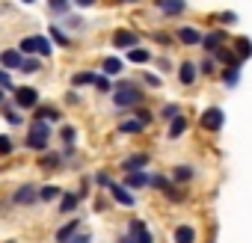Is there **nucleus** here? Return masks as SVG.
Masks as SVG:
<instances>
[{
  "label": "nucleus",
  "mask_w": 252,
  "mask_h": 243,
  "mask_svg": "<svg viewBox=\"0 0 252 243\" xmlns=\"http://www.w3.org/2000/svg\"><path fill=\"white\" fill-rule=\"evenodd\" d=\"M113 101H116V107H137V104H143V92H140V86H134V83H128V80H122L116 89H113Z\"/></svg>",
  "instance_id": "obj_1"
},
{
  "label": "nucleus",
  "mask_w": 252,
  "mask_h": 243,
  "mask_svg": "<svg viewBox=\"0 0 252 243\" xmlns=\"http://www.w3.org/2000/svg\"><path fill=\"white\" fill-rule=\"evenodd\" d=\"M48 143H51V125H48V122H39V119H36L33 125H30V131H27V149L45 152Z\"/></svg>",
  "instance_id": "obj_2"
},
{
  "label": "nucleus",
  "mask_w": 252,
  "mask_h": 243,
  "mask_svg": "<svg viewBox=\"0 0 252 243\" xmlns=\"http://www.w3.org/2000/svg\"><path fill=\"white\" fill-rule=\"evenodd\" d=\"M222 122H225V113H222L220 107H208V110L202 113V128H205V131H220Z\"/></svg>",
  "instance_id": "obj_3"
},
{
  "label": "nucleus",
  "mask_w": 252,
  "mask_h": 243,
  "mask_svg": "<svg viewBox=\"0 0 252 243\" xmlns=\"http://www.w3.org/2000/svg\"><path fill=\"white\" fill-rule=\"evenodd\" d=\"M15 104H18V107H24V110H36V107H39V92H36V89H30V86L15 89Z\"/></svg>",
  "instance_id": "obj_4"
},
{
  "label": "nucleus",
  "mask_w": 252,
  "mask_h": 243,
  "mask_svg": "<svg viewBox=\"0 0 252 243\" xmlns=\"http://www.w3.org/2000/svg\"><path fill=\"white\" fill-rule=\"evenodd\" d=\"M15 205H36L39 202V190L33 187V184H24V187H18L15 190Z\"/></svg>",
  "instance_id": "obj_5"
},
{
  "label": "nucleus",
  "mask_w": 252,
  "mask_h": 243,
  "mask_svg": "<svg viewBox=\"0 0 252 243\" xmlns=\"http://www.w3.org/2000/svg\"><path fill=\"white\" fill-rule=\"evenodd\" d=\"M110 193H113V199H116L119 205H125V208H134V205H137V199L131 196V190L122 187V184H110Z\"/></svg>",
  "instance_id": "obj_6"
},
{
  "label": "nucleus",
  "mask_w": 252,
  "mask_h": 243,
  "mask_svg": "<svg viewBox=\"0 0 252 243\" xmlns=\"http://www.w3.org/2000/svg\"><path fill=\"white\" fill-rule=\"evenodd\" d=\"M163 15H181L187 9V0H155Z\"/></svg>",
  "instance_id": "obj_7"
},
{
  "label": "nucleus",
  "mask_w": 252,
  "mask_h": 243,
  "mask_svg": "<svg viewBox=\"0 0 252 243\" xmlns=\"http://www.w3.org/2000/svg\"><path fill=\"white\" fill-rule=\"evenodd\" d=\"M113 45H116V48H125V51H131V48H137V33H131V30H119V33L113 36Z\"/></svg>",
  "instance_id": "obj_8"
},
{
  "label": "nucleus",
  "mask_w": 252,
  "mask_h": 243,
  "mask_svg": "<svg viewBox=\"0 0 252 243\" xmlns=\"http://www.w3.org/2000/svg\"><path fill=\"white\" fill-rule=\"evenodd\" d=\"M178 42L181 45H202V33L196 27H181L178 30Z\"/></svg>",
  "instance_id": "obj_9"
},
{
  "label": "nucleus",
  "mask_w": 252,
  "mask_h": 243,
  "mask_svg": "<svg viewBox=\"0 0 252 243\" xmlns=\"http://www.w3.org/2000/svg\"><path fill=\"white\" fill-rule=\"evenodd\" d=\"M80 231V219H71V222H65L60 231H57V243H68L74 234Z\"/></svg>",
  "instance_id": "obj_10"
},
{
  "label": "nucleus",
  "mask_w": 252,
  "mask_h": 243,
  "mask_svg": "<svg viewBox=\"0 0 252 243\" xmlns=\"http://www.w3.org/2000/svg\"><path fill=\"white\" fill-rule=\"evenodd\" d=\"M172 237H175V243H196V231H193V225H175V231H172Z\"/></svg>",
  "instance_id": "obj_11"
},
{
  "label": "nucleus",
  "mask_w": 252,
  "mask_h": 243,
  "mask_svg": "<svg viewBox=\"0 0 252 243\" xmlns=\"http://www.w3.org/2000/svg\"><path fill=\"white\" fill-rule=\"evenodd\" d=\"M146 163H149V154H137V157L122 160V169H125V172H143Z\"/></svg>",
  "instance_id": "obj_12"
},
{
  "label": "nucleus",
  "mask_w": 252,
  "mask_h": 243,
  "mask_svg": "<svg viewBox=\"0 0 252 243\" xmlns=\"http://www.w3.org/2000/svg\"><path fill=\"white\" fill-rule=\"evenodd\" d=\"M0 62H3L6 68H21L24 57H21V51H3L0 54Z\"/></svg>",
  "instance_id": "obj_13"
},
{
  "label": "nucleus",
  "mask_w": 252,
  "mask_h": 243,
  "mask_svg": "<svg viewBox=\"0 0 252 243\" xmlns=\"http://www.w3.org/2000/svg\"><path fill=\"white\" fill-rule=\"evenodd\" d=\"M222 42H225V33H222V30H214V33L202 36V45H205L208 51H217V48H220Z\"/></svg>",
  "instance_id": "obj_14"
},
{
  "label": "nucleus",
  "mask_w": 252,
  "mask_h": 243,
  "mask_svg": "<svg viewBox=\"0 0 252 243\" xmlns=\"http://www.w3.org/2000/svg\"><path fill=\"white\" fill-rule=\"evenodd\" d=\"M196 74H199V68H196L190 60H187V62H181V68H178V77H181V83H187V86H190V83L196 80Z\"/></svg>",
  "instance_id": "obj_15"
},
{
  "label": "nucleus",
  "mask_w": 252,
  "mask_h": 243,
  "mask_svg": "<svg viewBox=\"0 0 252 243\" xmlns=\"http://www.w3.org/2000/svg\"><path fill=\"white\" fill-rule=\"evenodd\" d=\"M125 184H128V187H149L152 184V175H146V172H128Z\"/></svg>",
  "instance_id": "obj_16"
},
{
  "label": "nucleus",
  "mask_w": 252,
  "mask_h": 243,
  "mask_svg": "<svg viewBox=\"0 0 252 243\" xmlns=\"http://www.w3.org/2000/svg\"><path fill=\"white\" fill-rule=\"evenodd\" d=\"M18 51H21V57H33V54H39V36H30V39H21V45H18Z\"/></svg>",
  "instance_id": "obj_17"
},
{
  "label": "nucleus",
  "mask_w": 252,
  "mask_h": 243,
  "mask_svg": "<svg viewBox=\"0 0 252 243\" xmlns=\"http://www.w3.org/2000/svg\"><path fill=\"white\" fill-rule=\"evenodd\" d=\"M172 181H175V184L193 181V166H175V169H172Z\"/></svg>",
  "instance_id": "obj_18"
},
{
  "label": "nucleus",
  "mask_w": 252,
  "mask_h": 243,
  "mask_svg": "<svg viewBox=\"0 0 252 243\" xmlns=\"http://www.w3.org/2000/svg\"><path fill=\"white\" fill-rule=\"evenodd\" d=\"M184 131H187V119H184V116H175L172 125H169V140H178Z\"/></svg>",
  "instance_id": "obj_19"
},
{
  "label": "nucleus",
  "mask_w": 252,
  "mask_h": 243,
  "mask_svg": "<svg viewBox=\"0 0 252 243\" xmlns=\"http://www.w3.org/2000/svg\"><path fill=\"white\" fill-rule=\"evenodd\" d=\"M77 205H80V196H77V193H65L63 202H60V211H63V213H71Z\"/></svg>",
  "instance_id": "obj_20"
},
{
  "label": "nucleus",
  "mask_w": 252,
  "mask_h": 243,
  "mask_svg": "<svg viewBox=\"0 0 252 243\" xmlns=\"http://www.w3.org/2000/svg\"><path fill=\"white\" fill-rule=\"evenodd\" d=\"M128 60H131V62H137V65H146V62L152 60V54H149L146 48H131V54H128Z\"/></svg>",
  "instance_id": "obj_21"
},
{
  "label": "nucleus",
  "mask_w": 252,
  "mask_h": 243,
  "mask_svg": "<svg viewBox=\"0 0 252 243\" xmlns=\"http://www.w3.org/2000/svg\"><path fill=\"white\" fill-rule=\"evenodd\" d=\"M214 60H220V62H225V65H240V57H234V54H228L225 48H217V51H214Z\"/></svg>",
  "instance_id": "obj_22"
},
{
  "label": "nucleus",
  "mask_w": 252,
  "mask_h": 243,
  "mask_svg": "<svg viewBox=\"0 0 252 243\" xmlns=\"http://www.w3.org/2000/svg\"><path fill=\"white\" fill-rule=\"evenodd\" d=\"M104 74H107V77H113V74H122V60H116V57H107V60H104Z\"/></svg>",
  "instance_id": "obj_23"
},
{
  "label": "nucleus",
  "mask_w": 252,
  "mask_h": 243,
  "mask_svg": "<svg viewBox=\"0 0 252 243\" xmlns=\"http://www.w3.org/2000/svg\"><path fill=\"white\" fill-rule=\"evenodd\" d=\"M95 77L98 74H92V71H77L71 77V86H89V83H95Z\"/></svg>",
  "instance_id": "obj_24"
},
{
  "label": "nucleus",
  "mask_w": 252,
  "mask_h": 243,
  "mask_svg": "<svg viewBox=\"0 0 252 243\" xmlns=\"http://www.w3.org/2000/svg\"><path fill=\"white\" fill-rule=\"evenodd\" d=\"M36 119H39V122H57L60 113H57L54 107H36Z\"/></svg>",
  "instance_id": "obj_25"
},
{
  "label": "nucleus",
  "mask_w": 252,
  "mask_h": 243,
  "mask_svg": "<svg viewBox=\"0 0 252 243\" xmlns=\"http://www.w3.org/2000/svg\"><path fill=\"white\" fill-rule=\"evenodd\" d=\"M143 128H146V125H140L137 119H125L122 125H119V131H122V134H140Z\"/></svg>",
  "instance_id": "obj_26"
},
{
  "label": "nucleus",
  "mask_w": 252,
  "mask_h": 243,
  "mask_svg": "<svg viewBox=\"0 0 252 243\" xmlns=\"http://www.w3.org/2000/svg\"><path fill=\"white\" fill-rule=\"evenodd\" d=\"M48 9L54 15H65L68 12V0H48Z\"/></svg>",
  "instance_id": "obj_27"
},
{
  "label": "nucleus",
  "mask_w": 252,
  "mask_h": 243,
  "mask_svg": "<svg viewBox=\"0 0 252 243\" xmlns=\"http://www.w3.org/2000/svg\"><path fill=\"white\" fill-rule=\"evenodd\" d=\"M57 196H63V193H60V187H54V184L39 190V202H51V199H57Z\"/></svg>",
  "instance_id": "obj_28"
},
{
  "label": "nucleus",
  "mask_w": 252,
  "mask_h": 243,
  "mask_svg": "<svg viewBox=\"0 0 252 243\" xmlns=\"http://www.w3.org/2000/svg\"><path fill=\"white\" fill-rule=\"evenodd\" d=\"M48 33H51V39H54L57 45H63V48H65V45H71V39H68V36H65V33L60 30V27H51Z\"/></svg>",
  "instance_id": "obj_29"
},
{
  "label": "nucleus",
  "mask_w": 252,
  "mask_h": 243,
  "mask_svg": "<svg viewBox=\"0 0 252 243\" xmlns=\"http://www.w3.org/2000/svg\"><path fill=\"white\" fill-rule=\"evenodd\" d=\"M237 77H240V65H231L225 74H222V80H225V86H234L237 83Z\"/></svg>",
  "instance_id": "obj_30"
},
{
  "label": "nucleus",
  "mask_w": 252,
  "mask_h": 243,
  "mask_svg": "<svg viewBox=\"0 0 252 243\" xmlns=\"http://www.w3.org/2000/svg\"><path fill=\"white\" fill-rule=\"evenodd\" d=\"M143 231H146V222H143V219H131V231H128V237H131V240H137Z\"/></svg>",
  "instance_id": "obj_31"
},
{
  "label": "nucleus",
  "mask_w": 252,
  "mask_h": 243,
  "mask_svg": "<svg viewBox=\"0 0 252 243\" xmlns=\"http://www.w3.org/2000/svg\"><path fill=\"white\" fill-rule=\"evenodd\" d=\"M6 154H12V140L0 134V157H6Z\"/></svg>",
  "instance_id": "obj_32"
},
{
  "label": "nucleus",
  "mask_w": 252,
  "mask_h": 243,
  "mask_svg": "<svg viewBox=\"0 0 252 243\" xmlns=\"http://www.w3.org/2000/svg\"><path fill=\"white\" fill-rule=\"evenodd\" d=\"M21 71H24V74L39 71V60H33V57H30V60H24V62H21Z\"/></svg>",
  "instance_id": "obj_33"
},
{
  "label": "nucleus",
  "mask_w": 252,
  "mask_h": 243,
  "mask_svg": "<svg viewBox=\"0 0 252 243\" xmlns=\"http://www.w3.org/2000/svg\"><path fill=\"white\" fill-rule=\"evenodd\" d=\"M95 86H98L101 92H110V89H113V83H110L107 74H98V77H95Z\"/></svg>",
  "instance_id": "obj_34"
},
{
  "label": "nucleus",
  "mask_w": 252,
  "mask_h": 243,
  "mask_svg": "<svg viewBox=\"0 0 252 243\" xmlns=\"http://www.w3.org/2000/svg\"><path fill=\"white\" fill-rule=\"evenodd\" d=\"M163 193H166L172 202H184V193H181V190H175L172 184H166V190H163Z\"/></svg>",
  "instance_id": "obj_35"
},
{
  "label": "nucleus",
  "mask_w": 252,
  "mask_h": 243,
  "mask_svg": "<svg viewBox=\"0 0 252 243\" xmlns=\"http://www.w3.org/2000/svg\"><path fill=\"white\" fill-rule=\"evenodd\" d=\"M0 89H9V92H15V86H12V77H9V71H0Z\"/></svg>",
  "instance_id": "obj_36"
},
{
  "label": "nucleus",
  "mask_w": 252,
  "mask_h": 243,
  "mask_svg": "<svg viewBox=\"0 0 252 243\" xmlns=\"http://www.w3.org/2000/svg\"><path fill=\"white\" fill-rule=\"evenodd\" d=\"M237 54H243L240 60H246V57L252 54V45H249V39H243V42H237Z\"/></svg>",
  "instance_id": "obj_37"
},
{
  "label": "nucleus",
  "mask_w": 252,
  "mask_h": 243,
  "mask_svg": "<svg viewBox=\"0 0 252 243\" xmlns=\"http://www.w3.org/2000/svg\"><path fill=\"white\" fill-rule=\"evenodd\" d=\"M143 80H146V83H149L152 89H160V83H163V80H160L158 74H143Z\"/></svg>",
  "instance_id": "obj_38"
},
{
  "label": "nucleus",
  "mask_w": 252,
  "mask_h": 243,
  "mask_svg": "<svg viewBox=\"0 0 252 243\" xmlns=\"http://www.w3.org/2000/svg\"><path fill=\"white\" fill-rule=\"evenodd\" d=\"M137 122H140V125H149V122H152V113L140 107V110H137Z\"/></svg>",
  "instance_id": "obj_39"
},
{
  "label": "nucleus",
  "mask_w": 252,
  "mask_h": 243,
  "mask_svg": "<svg viewBox=\"0 0 252 243\" xmlns=\"http://www.w3.org/2000/svg\"><path fill=\"white\" fill-rule=\"evenodd\" d=\"M48 54H51V42L39 36V57H48Z\"/></svg>",
  "instance_id": "obj_40"
},
{
  "label": "nucleus",
  "mask_w": 252,
  "mask_h": 243,
  "mask_svg": "<svg viewBox=\"0 0 252 243\" xmlns=\"http://www.w3.org/2000/svg\"><path fill=\"white\" fill-rule=\"evenodd\" d=\"M163 116H166V119H175V116H181V113H178V104H166V107H163Z\"/></svg>",
  "instance_id": "obj_41"
},
{
  "label": "nucleus",
  "mask_w": 252,
  "mask_h": 243,
  "mask_svg": "<svg viewBox=\"0 0 252 243\" xmlns=\"http://www.w3.org/2000/svg\"><path fill=\"white\" fill-rule=\"evenodd\" d=\"M166 184H169V181H166L163 175H152V187H158V190H166Z\"/></svg>",
  "instance_id": "obj_42"
},
{
  "label": "nucleus",
  "mask_w": 252,
  "mask_h": 243,
  "mask_svg": "<svg viewBox=\"0 0 252 243\" xmlns=\"http://www.w3.org/2000/svg\"><path fill=\"white\" fill-rule=\"evenodd\" d=\"M68 243H92V237H89L86 231H77V234H74V237H71Z\"/></svg>",
  "instance_id": "obj_43"
},
{
  "label": "nucleus",
  "mask_w": 252,
  "mask_h": 243,
  "mask_svg": "<svg viewBox=\"0 0 252 243\" xmlns=\"http://www.w3.org/2000/svg\"><path fill=\"white\" fill-rule=\"evenodd\" d=\"M95 184H98V187H110L113 181L107 178V172H98V175H95Z\"/></svg>",
  "instance_id": "obj_44"
},
{
  "label": "nucleus",
  "mask_w": 252,
  "mask_h": 243,
  "mask_svg": "<svg viewBox=\"0 0 252 243\" xmlns=\"http://www.w3.org/2000/svg\"><path fill=\"white\" fill-rule=\"evenodd\" d=\"M134 243H155V240H152V231L146 228V231H143V234H140V237H137Z\"/></svg>",
  "instance_id": "obj_45"
},
{
  "label": "nucleus",
  "mask_w": 252,
  "mask_h": 243,
  "mask_svg": "<svg viewBox=\"0 0 252 243\" xmlns=\"http://www.w3.org/2000/svg\"><path fill=\"white\" fill-rule=\"evenodd\" d=\"M63 140H65V146H71V143H74V131L65 128V131H63Z\"/></svg>",
  "instance_id": "obj_46"
},
{
  "label": "nucleus",
  "mask_w": 252,
  "mask_h": 243,
  "mask_svg": "<svg viewBox=\"0 0 252 243\" xmlns=\"http://www.w3.org/2000/svg\"><path fill=\"white\" fill-rule=\"evenodd\" d=\"M60 163V157L57 154H51V157H42V166H57Z\"/></svg>",
  "instance_id": "obj_47"
},
{
  "label": "nucleus",
  "mask_w": 252,
  "mask_h": 243,
  "mask_svg": "<svg viewBox=\"0 0 252 243\" xmlns=\"http://www.w3.org/2000/svg\"><path fill=\"white\" fill-rule=\"evenodd\" d=\"M6 119L12 122V125H21V116H18V113H12V110H6Z\"/></svg>",
  "instance_id": "obj_48"
},
{
  "label": "nucleus",
  "mask_w": 252,
  "mask_h": 243,
  "mask_svg": "<svg viewBox=\"0 0 252 243\" xmlns=\"http://www.w3.org/2000/svg\"><path fill=\"white\" fill-rule=\"evenodd\" d=\"M220 21H222V24H234V15H231V12H222Z\"/></svg>",
  "instance_id": "obj_49"
},
{
  "label": "nucleus",
  "mask_w": 252,
  "mask_h": 243,
  "mask_svg": "<svg viewBox=\"0 0 252 243\" xmlns=\"http://www.w3.org/2000/svg\"><path fill=\"white\" fill-rule=\"evenodd\" d=\"M77 3H80V6H92V3H95V0H77Z\"/></svg>",
  "instance_id": "obj_50"
},
{
  "label": "nucleus",
  "mask_w": 252,
  "mask_h": 243,
  "mask_svg": "<svg viewBox=\"0 0 252 243\" xmlns=\"http://www.w3.org/2000/svg\"><path fill=\"white\" fill-rule=\"evenodd\" d=\"M119 243H134V240H131V237H128V234H125V237H122V240H119Z\"/></svg>",
  "instance_id": "obj_51"
},
{
  "label": "nucleus",
  "mask_w": 252,
  "mask_h": 243,
  "mask_svg": "<svg viewBox=\"0 0 252 243\" xmlns=\"http://www.w3.org/2000/svg\"><path fill=\"white\" fill-rule=\"evenodd\" d=\"M0 104H3V92H0Z\"/></svg>",
  "instance_id": "obj_52"
},
{
  "label": "nucleus",
  "mask_w": 252,
  "mask_h": 243,
  "mask_svg": "<svg viewBox=\"0 0 252 243\" xmlns=\"http://www.w3.org/2000/svg\"><path fill=\"white\" fill-rule=\"evenodd\" d=\"M24 3H33V0H24Z\"/></svg>",
  "instance_id": "obj_53"
},
{
  "label": "nucleus",
  "mask_w": 252,
  "mask_h": 243,
  "mask_svg": "<svg viewBox=\"0 0 252 243\" xmlns=\"http://www.w3.org/2000/svg\"><path fill=\"white\" fill-rule=\"evenodd\" d=\"M6 243H15V240H6Z\"/></svg>",
  "instance_id": "obj_54"
}]
</instances>
